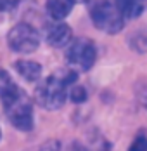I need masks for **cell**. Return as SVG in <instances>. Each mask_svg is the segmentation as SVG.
Returning <instances> with one entry per match:
<instances>
[{
	"label": "cell",
	"mask_w": 147,
	"mask_h": 151,
	"mask_svg": "<svg viewBox=\"0 0 147 151\" xmlns=\"http://www.w3.org/2000/svg\"><path fill=\"white\" fill-rule=\"evenodd\" d=\"M90 17H92L93 26L107 35H116L125 26L123 16L119 14V11L114 7V4L111 0L95 2L90 9Z\"/></svg>",
	"instance_id": "1"
},
{
	"label": "cell",
	"mask_w": 147,
	"mask_h": 151,
	"mask_svg": "<svg viewBox=\"0 0 147 151\" xmlns=\"http://www.w3.org/2000/svg\"><path fill=\"white\" fill-rule=\"evenodd\" d=\"M68 97V85L61 82L56 75L47 76L35 91V101L44 109L56 111L61 109Z\"/></svg>",
	"instance_id": "2"
},
{
	"label": "cell",
	"mask_w": 147,
	"mask_h": 151,
	"mask_svg": "<svg viewBox=\"0 0 147 151\" xmlns=\"http://www.w3.org/2000/svg\"><path fill=\"white\" fill-rule=\"evenodd\" d=\"M66 59L73 71H88L97 59L95 44L90 38H76L68 45Z\"/></svg>",
	"instance_id": "3"
},
{
	"label": "cell",
	"mask_w": 147,
	"mask_h": 151,
	"mask_svg": "<svg viewBox=\"0 0 147 151\" xmlns=\"http://www.w3.org/2000/svg\"><path fill=\"white\" fill-rule=\"evenodd\" d=\"M4 109L12 127L23 132H29L33 129V106L24 91H21V94L14 101L4 106Z\"/></svg>",
	"instance_id": "4"
},
{
	"label": "cell",
	"mask_w": 147,
	"mask_h": 151,
	"mask_svg": "<svg viewBox=\"0 0 147 151\" xmlns=\"http://www.w3.org/2000/svg\"><path fill=\"white\" fill-rule=\"evenodd\" d=\"M7 44L11 50L19 54H29L35 52L40 45V35L31 24L28 23H17L9 30L7 35Z\"/></svg>",
	"instance_id": "5"
},
{
	"label": "cell",
	"mask_w": 147,
	"mask_h": 151,
	"mask_svg": "<svg viewBox=\"0 0 147 151\" xmlns=\"http://www.w3.org/2000/svg\"><path fill=\"white\" fill-rule=\"evenodd\" d=\"M71 26H68L66 23L56 21L54 24H50L45 31V40L47 44L52 47H68L71 44Z\"/></svg>",
	"instance_id": "6"
},
{
	"label": "cell",
	"mask_w": 147,
	"mask_h": 151,
	"mask_svg": "<svg viewBox=\"0 0 147 151\" xmlns=\"http://www.w3.org/2000/svg\"><path fill=\"white\" fill-rule=\"evenodd\" d=\"M19 94H21V89L12 80V76L5 70H0V99H2L4 106L9 104L11 101H14Z\"/></svg>",
	"instance_id": "7"
},
{
	"label": "cell",
	"mask_w": 147,
	"mask_h": 151,
	"mask_svg": "<svg viewBox=\"0 0 147 151\" xmlns=\"http://www.w3.org/2000/svg\"><path fill=\"white\" fill-rule=\"evenodd\" d=\"M123 19H135L144 12L146 0H111Z\"/></svg>",
	"instance_id": "8"
},
{
	"label": "cell",
	"mask_w": 147,
	"mask_h": 151,
	"mask_svg": "<svg viewBox=\"0 0 147 151\" xmlns=\"http://www.w3.org/2000/svg\"><path fill=\"white\" fill-rule=\"evenodd\" d=\"M14 68H16V71L24 80H28V82H36L42 76V66L36 61H26V59L16 61Z\"/></svg>",
	"instance_id": "9"
},
{
	"label": "cell",
	"mask_w": 147,
	"mask_h": 151,
	"mask_svg": "<svg viewBox=\"0 0 147 151\" xmlns=\"http://www.w3.org/2000/svg\"><path fill=\"white\" fill-rule=\"evenodd\" d=\"M73 0H47V12L52 19L61 21L69 16V12L73 11Z\"/></svg>",
	"instance_id": "10"
},
{
	"label": "cell",
	"mask_w": 147,
	"mask_h": 151,
	"mask_svg": "<svg viewBox=\"0 0 147 151\" xmlns=\"http://www.w3.org/2000/svg\"><path fill=\"white\" fill-rule=\"evenodd\" d=\"M128 45L135 52H140V54L147 52V26L135 30L128 35Z\"/></svg>",
	"instance_id": "11"
},
{
	"label": "cell",
	"mask_w": 147,
	"mask_h": 151,
	"mask_svg": "<svg viewBox=\"0 0 147 151\" xmlns=\"http://www.w3.org/2000/svg\"><path fill=\"white\" fill-rule=\"evenodd\" d=\"M128 151H147V129H140Z\"/></svg>",
	"instance_id": "12"
},
{
	"label": "cell",
	"mask_w": 147,
	"mask_h": 151,
	"mask_svg": "<svg viewBox=\"0 0 147 151\" xmlns=\"http://www.w3.org/2000/svg\"><path fill=\"white\" fill-rule=\"evenodd\" d=\"M87 91H85V87H71V92H69V99L76 103V104H80V103H85L87 101Z\"/></svg>",
	"instance_id": "13"
},
{
	"label": "cell",
	"mask_w": 147,
	"mask_h": 151,
	"mask_svg": "<svg viewBox=\"0 0 147 151\" xmlns=\"http://www.w3.org/2000/svg\"><path fill=\"white\" fill-rule=\"evenodd\" d=\"M59 146H61V142H57V141H45L42 144H38L35 148H29V150H24V151H59Z\"/></svg>",
	"instance_id": "14"
},
{
	"label": "cell",
	"mask_w": 147,
	"mask_h": 151,
	"mask_svg": "<svg viewBox=\"0 0 147 151\" xmlns=\"http://www.w3.org/2000/svg\"><path fill=\"white\" fill-rule=\"evenodd\" d=\"M59 151H87V148L81 142H78V141H71L68 144H61Z\"/></svg>",
	"instance_id": "15"
},
{
	"label": "cell",
	"mask_w": 147,
	"mask_h": 151,
	"mask_svg": "<svg viewBox=\"0 0 147 151\" xmlns=\"http://www.w3.org/2000/svg\"><path fill=\"white\" fill-rule=\"evenodd\" d=\"M17 4H19V0H0V12L12 11Z\"/></svg>",
	"instance_id": "16"
},
{
	"label": "cell",
	"mask_w": 147,
	"mask_h": 151,
	"mask_svg": "<svg viewBox=\"0 0 147 151\" xmlns=\"http://www.w3.org/2000/svg\"><path fill=\"white\" fill-rule=\"evenodd\" d=\"M140 101H142V104H144V106H146V108H147V91L144 92L142 96H140Z\"/></svg>",
	"instance_id": "17"
},
{
	"label": "cell",
	"mask_w": 147,
	"mask_h": 151,
	"mask_svg": "<svg viewBox=\"0 0 147 151\" xmlns=\"http://www.w3.org/2000/svg\"><path fill=\"white\" fill-rule=\"evenodd\" d=\"M73 2H78V4H85V2H88V0H73Z\"/></svg>",
	"instance_id": "18"
}]
</instances>
